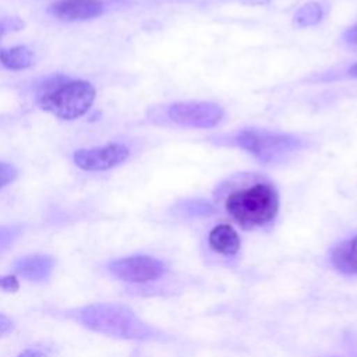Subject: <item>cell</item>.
I'll return each mask as SVG.
<instances>
[{"label":"cell","mask_w":357,"mask_h":357,"mask_svg":"<svg viewBox=\"0 0 357 357\" xmlns=\"http://www.w3.org/2000/svg\"><path fill=\"white\" fill-rule=\"evenodd\" d=\"M279 209V197L271 184L257 183L231 192L226 199V211L244 229H254L272 222Z\"/></svg>","instance_id":"6da1fadb"},{"label":"cell","mask_w":357,"mask_h":357,"mask_svg":"<svg viewBox=\"0 0 357 357\" xmlns=\"http://www.w3.org/2000/svg\"><path fill=\"white\" fill-rule=\"evenodd\" d=\"M79 321L86 328L110 336L144 339L151 329L137 315L117 304H92L79 310Z\"/></svg>","instance_id":"7a4b0ae2"},{"label":"cell","mask_w":357,"mask_h":357,"mask_svg":"<svg viewBox=\"0 0 357 357\" xmlns=\"http://www.w3.org/2000/svg\"><path fill=\"white\" fill-rule=\"evenodd\" d=\"M95 99V88L88 81H68L45 92L40 99L42 109L59 119L74 120L85 114Z\"/></svg>","instance_id":"3957f363"},{"label":"cell","mask_w":357,"mask_h":357,"mask_svg":"<svg viewBox=\"0 0 357 357\" xmlns=\"http://www.w3.org/2000/svg\"><path fill=\"white\" fill-rule=\"evenodd\" d=\"M237 144L261 160H272L278 155L294 149L298 141L293 137L269 131L244 130L237 135Z\"/></svg>","instance_id":"277c9868"},{"label":"cell","mask_w":357,"mask_h":357,"mask_svg":"<svg viewBox=\"0 0 357 357\" xmlns=\"http://www.w3.org/2000/svg\"><path fill=\"white\" fill-rule=\"evenodd\" d=\"M109 271L120 280L130 283H145L159 279L166 266L158 258L149 255H131L114 259L107 265Z\"/></svg>","instance_id":"5b68a950"},{"label":"cell","mask_w":357,"mask_h":357,"mask_svg":"<svg viewBox=\"0 0 357 357\" xmlns=\"http://www.w3.org/2000/svg\"><path fill=\"white\" fill-rule=\"evenodd\" d=\"M172 121L192 128L216 126L223 117V109L211 102H178L167 109Z\"/></svg>","instance_id":"8992f818"},{"label":"cell","mask_w":357,"mask_h":357,"mask_svg":"<svg viewBox=\"0 0 357 357\" xmlns=\"http://www.w3.org/2000/svg\"><path fill=\"white\" fill-rule=\"evenodd\" d=\"M130 156V149L123 144H107L103 146L85 148L74 152V163L88 172L109 170L121 165Z\"/></svg>","instance_id":"52a82bcc"},{"label":"cell","mask_w":357,"mask_h":357,"mask_svg":"<svg viewBox=\"0 0 357 357\" xmlns=\"http://www.w3.org/2000/svg\"><path fill=\"white\" fill-rule=\"evenodd\" d=\"M50 11L64 20H91L103 13L100 0H60L50 7Z\"/></svg>","instance_id":"ba28073f"},{"label":"cell","mask_w":357,"mask_h":357,"mask_svg":"<svg viewBox=\"0 0 357 357\" xmlns=\"http://www.w3.org/2000/svg\"><path fill=\"white\" fill-rule=\"evenodd\" d=\"M56 266L54 258L49 255H26L13 265L14 272L29 282H45L50 278Z\"/></svg>","instance_id":"9c48e42d"},{"label":"cell","mask_w":357,"mask_h":357,"mask_svg":"<svg viewBox=\"0 0 357 357\" xmlns=\"http://www.w3.org/2000/svg\"><path fill=\"white\" fill-rule=\"evenodd\" d=\"M211 248L222 255H234L240 250V237L230 225L215 226L208 237Z\"/></svg>","instance_id":"30bf717a"},{"label":"cell","mask_w":357,"mask_h":357,"mask_svg":"<svg viewBox=\"0 0 357 357\" xmlns=\"http://www.w3.org/2000/svg\"><path fill=\"white\" fill-rule=\"evenodd\" d=\"M331 261L333 266L347 275L357 273V236L333 248Z\"/></svg>","instance_id":"8fae6325"},{"label":"cell","mask_w":357,"mask_h":357,"mask_svg":"<svg viewBox=\"0 0 357 357\" xmlns=\"http://www.w3.org/2000/svg\"><path fill=\"white\" fill-rule=\"evenodd\" d=\"M0 61L10 70H24L32 64L33 54L26 46H14L0 50Z\"/></svg>","instance_id":"7c38bea8"},{"label":"cell","mask_w":357,"mask_h":357,"mask_svg":"<svg viewBox=\"0 0 357 357\" xmlns=\"http://www.w3.org/2000/svg\"><path fill=\"white\" fill-rule=\"evenodd\" d=\"M324 11L318 3L304 4L294 15V24L297 26H310L321 21Z\"/></svg>","instance_id":"4fadbf2b"},{"label":"cell","mask_w":357,"mask_h":357,"mask_svg":"<svg viewBox=\"0 0 357 357\" xmlns=\"http://www.w3.org/2000/svg\"><path fill=\"white\" fill-rule=\"evenodd\" d=\"M21 231V226H0V254L20 237Z\"/></svg>","instance_id":"5bb4252c"},{"label":"cell","mask_w":357,"mask_h":357,"mask_svg":"<svg viewBox=\"0 0 357 357\" xmlns=\"http://www.w3.org/2000/svg\"><path fill=\"white\" fill-rule=\"evenodd\" d=\"M17 174L18 172L11 163L0 162V188L10 184L17 177Z\"/></svg>","instance_id":"9a60e30c"},{"label":"cell","mask_w":357,"mask_h":357,"mask_svg":"<svg viewBox=\"0 0 357 357\" xmlns=\"http://www.w3.org/2000/svg\"><path fill=\"white\" fill-rule=\"evenodd\" d=\"M20 287V283L14 275H6L0 276V290L3 291H17Z\"/></svg>","instance_id":"2e32d148"},{"label":"cell","mask_w":357,"mask_h":357,"mask_svg":"<svg viewBox=\"0 0 357 357\" xmlns=\"http://www.w3.org/2000/svg\"><path fill=\"white\" fill-rule=\"evenodd\" d=\"M13 329H14L13 321H11L7 315H4V314L0 312V337H3V336H6L7 333L13 332Z\"/></svg>","instance_id":"e0dca14e"},{"label":"cell","mask_w":357,"mask_h":357,"mask_svg":"<svg viewBox=\"0 0 357 357\" xmlns=\"http://www.w3.org/2000/svg\"><path fill=\"white\" fill-rule=\"evenodd\" d=\"M344 39H346V42H349V43L357 45V24L353 25L351 28H349V29L346 31Z\"/></svg>","instance_id":"ac0fdd59"},{"label":"cell","mask_w":357,"mask_h":357,"mask_svg":"<svg viewBox=\"0 0 357 357\" xmlns=\"http://www.w3.org/2000/svg\"><path fill=\"white\" fill-rule=\"evenodd\" d=\"M18 357H47V356L43 354V353H40V351H38V350H31V349H28V350H24L22 353H20Z\"/></svg>","instance_id":"d6986e66"},{"label":"cell","mask_w":357,"mask_h":357,"mask_svg":"<svg viewBox=\"0 0 357 357\" xmlns=\"http://www.w3.org/2000/svg\"><path fill=\"white\" fill-rule=\"evenodd\" d=\"M7 29H8V22L6 20H0V38L4 35Z\"/></svg>","instance_id":"ffe728a7"},{"label":"cell","mask_w":357,"mask_h":357,"mask_svg":"<svg viewBox=\"0 0 357 357\" xmlns=\"http://www.w3.org/2000/svg\"><path fill=\"white\" fill-rule=\"evenodd\" d=\"M349 75L350 77H354V78H357V63L356 64H353L350 68H349Z\"/></svg>","instance_id":"44dd1931"}]
</instances>
